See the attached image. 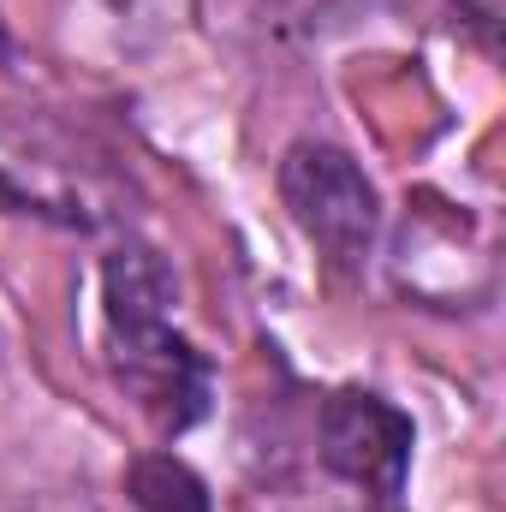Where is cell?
<instances>
[{
    "instance_id": "obj_1",
    "label": "cell",
    "mask_w": 506,
    "mask_h": 512,
    "mask_svg": "<svg viewBox=\"0 0 506 512\" xmlns=\"http://www.w3.org/2000/svg\"><path fill=\"white\" fill-rule=\"evenodd\" d=\"M280 197H286L298 233L310 245H322L334 262H364L370 256L381 197L346 149H334V143H292L286 161H280Z\"/></svg>"
},
{
    "instance_id": "obj_2",
    "label": "cell",
    "mask_w": 506,
    "mask_h": 512,
    "mask_svg": "<svg viewBox=\"0 0 506 512\" xmlns=\"http://www.w3.org/2000/svg\"><path fill=\"white\" fill-rule=\"evenodd\" d=\"M108 346L120 387L155 417L161 435H185L191 423L209 417V364L173 322L108 328Z\"/></svg>"
},
{
    "instance_id": "obj_3",
    "label": "cell",
    "mask_w": 506,
    "mask_h": 512,
    "mask_svg": "<svg viewBox=\"0 0 506 512\" xmlns=\"http://www.w3.org/2000/svg\"><path fill=\"white\" fill-rule=\"evenodd\" d=\"M316 441H322V465L364 489L370 501H399L405 489V471H411V417L393 411L376 393H358V387H340L328 405H322V423H316Z\"/></svg>"
},
{
    "instance_id": "obj_4",
    "label": "cell",
    "mask_w": 506,
    "mask_h": 512,
    "mask_svg": "<svg viewBox=\"0 0 506 512\" xmlns=\"http://www.w3.org/2000/svg\"><path fill=\"white\" fill-rule=\"evenodd\" d=\"M0 209H24V215H48L66 227H96L108 221L102 197L90 191V173L66 155H24L0 137Z\"/></svg>"
},
{
    "instance_id": "obj_5",
    "label": "cell",
    "mask_w": 506,
    "mask_h": 512,
    "mask_svg": "<svg viewBox=\"0 0 506 512\" xmlns=\"http://www.w3.org/2000/svg\"><path fill=\"white\" fill-rule=\"evenodd\" d=\"M173 268L149 245H120L102 268V304H108V328H137V322H167L173 310Z\"/></svg>"
},
{
    "instance_id": "obj_6",
    "label": "cell",
    "mask_w": 506,
    "mask_h": 512,
    "mask_svg": "<svg viewBox=\"0 0 506 512\" xmlns=\"http://www.w3.org/2000/svg\"><path fill=\"white\" fill-rule=\"evenodd\" d=\"M126 495L143 512H209V489L173 453H137L126 471Z\"/></svg>"
},
{
    "instance_id": "obj_7",
    "label": "cell",
    "mask_w": 506,
    "mask_h": 512,
    "mask_svg": "<svg viewBox=\"0 0 506 512\" xmlns=\"http://www.w3.org/2000/svg\"><path fill=\"white\" fill-rule=\"evenodd\" d=\"M370 512H399V507H393V501H376V507H370Z\"/></svg>"
},
{
    "instance_id": "obj_8",
    "label": "cell",
    "mask_w": 506,
    "mask_h": 512,
    "mask_svg": "<svg viewBox=\"0 0 506 512\" xmlns=\"http://www.w3.org/2000/svg\"><path fill=\"white\" fill-rule=\"evenodd\" d=\"M6 54H12V48H6V36H0V60H6Z\"/></svg>"
}]
</instances>
